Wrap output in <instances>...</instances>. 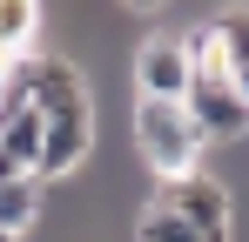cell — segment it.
<instances>
[{
    "mask_svg": "<svg viewBox=\"0 0 249 242\" xmlns=\"http://www.w3.org/2000/svg\"><path fill=\"white\" fill-rule=\"evenodd\" d=\"M128 135H135V168L155 175V182L196 175L202 155H209L202 128L182 115V101H142V94H135V121H128Z\"/></svg>",
    "mask_w": 249,
    "mask_h": 242,
    "instance_id": "6da1fadb",
    "label": "cell"
},
{
    "mask_svg": "<svg viewBox=\"0 0 249 242\" xmlns=\"http://www.w3.org/2000/svg\"><path fill=\"white\" fill-rule=\"evenodd\" d=\"M148 202L168 208L175 222H189L202 242H229V236H236V195H229V182H222V175H209V168L162 182V195H148Z\"/></svg>",
    "mask_w": 249,
    "mask_h": 242,
    "instance_id": "7a4b0ae2",
    "label": "cell"
},
{
    "mask_svg": "<svg viewBox=\"0 0 249 242\" xmlns=\"http://www.w3.org/2000/svg\"><path fill=\"white\" fill-rule=\"evenodd\" d=\"M27 108H34L47 128H54V121H74V115H101V108H94V81H88V68L68 61V54H34Z\"/></svg>",
    "mask_w": 249,
    "mask_h": 242,
    "instance_id": "3957f363",
    "label": "cell"
},
{
    "mask_svg": "<svg viewBox=\"0 0 249 242\" xmlns=\"http://www.w3.org/2000/svg\"><path fill=\"white\" fill-rule=\"evenodd\" d=\"M182 115L202 128V141H243L249 135V101L229 87V74H196L189 81V94H182Z\"/></svg>",
    "mask_w": 249,
    "mask_h": 242,
    "instance_id": "277c9868",
    "label": "cell"
},
{
    "mask_svg": "<svg viewBox=\"0 0 249 242\" xmlns=\"http://www.w3.org/2000/svg\"><path fill=\"white\" fill-rule=\"evenodd\" d=\"M128 74H135V94H142V101H182L189 81H196V68H189V54L175 47V34H148L128 54Z\"/></svg>",
    "mask_w": 249,
    "mask_h": 242,
    "instance_id": "5b68a950",
    "label": "cell"
},
{
    "mask_svg": "<svg viewBox=\"0 0 249 242\" xmlns=\"http://www.w3.org/2000/svg\"><path fill=\"white\" fill-rule=\"evenodd\" d=\"M47 195H54V189H47L41 175L7 182V189H0V229H7L14 242H20V236H34V229L47 222Z\"/></svg>",
    "mask_w": 249,
    "mask_h": 242,
    "instance_id": "8992f818",
    "label": "cell"
},
{
    "mask_svg": "<svg viewBox=\"0 0 249 242\" xmlns=\"http://www.w3.org/2000/svg\"><path fill=\"white\" fill-rule=\"evenodd\" d=\"M41 7L34 0H0V61H27L34 40H41Z\"/></svg>",
    "mask_w": 249,
    "mask_h": 242,
    "instance_id": "52a82bcc",
    "label": "cell"
},
{
    "mask_svg": "<svg viewBox=\"0 0 249 242\" xmlns=\"http://www.w3.org/2000/svg\"><path fill=\"white\" fill-rule=\"evenodd\" d=\"M135 242H202L189 222H175L168 208H155V202H142L135 208Z\"/></svg>",
    "mask_w": 249,
    "mask_h": 242,
    "instance_id": "ba28073f",
    "label": "cell"
},
{
    "mask_svg": "<svg viewBox=\"0 0 249 242\" xmlns=\"http://www.w3.org/2000/svg\"><path fill=\"white\" fill-rule=\"evenodd\" d=\"M0 242H14V236H7V229H0Z\"/></svg>",
    "mask_w": 249,
    "mask_h": 242,
    "instance_id": "9c48e42d",
    "label": "cell"
}]
</instances>
